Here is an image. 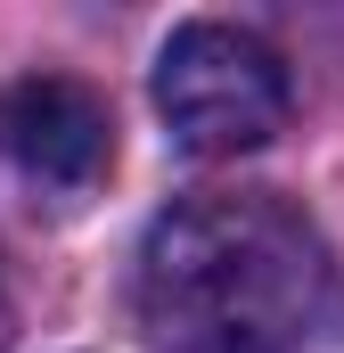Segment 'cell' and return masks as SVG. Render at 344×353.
<instances>
[{
  "label": "cell",
  "instance_id": "cell-1",
  "mask_svg": "<svg viewBox=\"0 0 344 353\" xmlns=\"http://www.w3.org/2000/svg\"><path fill=\"white\" fill-rule=\"evenodd\" d=\"M336 321L328 239L270 189L180 197L140 247V329L156 353H320Z\"/></svg>",
  "mask_w": 344,
  "mask_h": 353
},
{
  "label": "cell",
  "instance_id": "cell-2",
  "mask_svg": "<svg viewBox=\"0 0 344 353\" xmlns=\"http://www.w3.org/2000/svg\"><path fill=\"white\" fill-rule=\"evenodd\" d=\"M287 58L246 25H180L156 58V115L189 157H246L287 123Z\"/></svg>",
  "mask_w": 344,
  "mask_h": 353
},
{
  "label": "cell",
  "instance_id": "cell-3",
  "mask_svg": "<svg viewBox=\"0 0 344 353\" xmlns=\"http://www.w3.org/2000/svg\"><path fill=\"white\" fill-rule=\"evenodd\" d=\"M0 157L41 189H90L115 165V115L74 74H17L0 90Z\"/></svg>",
  "mask_w": 344,
  "mask_h": 353
},
{
  "label": "cell",
  "instance_id": "cell-4",
  "mask_svg": "<svg viewBox=\"0 0 344 353\" xmlns=\"http://www.w3.org/2000/svg\"><path fill=\"white\" fill-rule=\"evenodd\" d=\"M0 345H8V271H0Z\"/></svg>",
  "mask_w": 344,
  "mask_h": 353
}]
</instances>
